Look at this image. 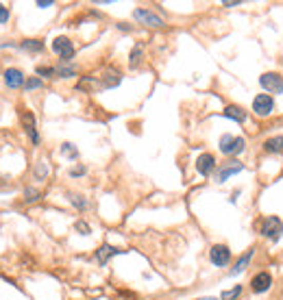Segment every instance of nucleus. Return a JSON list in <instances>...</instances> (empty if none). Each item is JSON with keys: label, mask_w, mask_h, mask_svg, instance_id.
<instances>
[{"label": "nucleus", "mask_w": 283, "mask_h": 300, "mask_svg": "<svg viewBox=\"0 0 283 300\" xmlns=\"http://www.w3.org/2000/svg\"><path fill=\"white\" fill-rule=\"evenodd\" d=\"M246 150V139L244 137H233V135H222L220 137V152L227 157L233 154H242Z\"/></svg>", "instance_id": "1"}, {"label": "nucleus", "mask_w": 283, "mask_h": 300, "mask_svg": "<svg viewBox=\"0 0 283 300\" xmlns=\"http://www.w3.org/2000/svg\"><path fill=\"white\" fill-rule=\"evenodd\" d=\"M261 235L270 242H279L283 237V222L279 220L277 215H270L261 222Z\"/></svg>", "instance_id": "2"}, {"label": "nucleus", "mask_w": 283, "mask_h": 300, "mask_svg": "<svg viewBox=\"0 0 283 300\" xmlns=\"http://www.w3.org/2000/svg\"><path fill=\"white\" fill-rule=\"evenodd\" d=\"M259 85L266 89V94L270 96H277V94H283V76L277 74V72H266V74L259 76Z\"/></svg>", "instance_id": "3"}, {"label": "nucleus", "mask_w": 283, "mask_h": 300, "mask_svg": "<svg viewBox=\"0 0 283 300\" xmlns=\"http://www.w3.org/2000/svg\"><path fill=\"white\" fill-rule=\"evenodd\" d=\"M242 170H244V163L242 161L231 159V161L220 163V168L216 170V183H227V181H229L233 174H240Z\"/></svg>", "instance_id": "4"}, {"label": "nucleus", "mask_w": 283, "mask_h": 300, "mask_svg": "<svg viewBox=\"0 0 283 300\" xmlns=\"http://www.w3.org/2000/svg\"><path fill=\"white\" fill-rule=\"evenodd\" d=\"M253 111L255 115L259 117H268L272 111H275V98L268 96V94H259L253 98Z\"/></svg>", "instance_id": "5"}, {"label": "nucleus", "mask_w": 283, "mask_h": 300, "mask_svg": "<svg viewBox=\"0 0 283 300\" xmlns=\"http://www.w3.org/2000/svg\"><path fill=\"white\" fill-rule=\"evenodd\" d=\"M209 261H212L216 268L229 266V261H231L229 246H224V244H216V246H212V250H209Z\"/></svg>", "instance_id": "6"}, {"label": "nucleus", "mask_w": 283, "mask_h": 300, "mask_svg": "<svg viewBox=\"0 0 283 300\" xmlns=\"http://www.w3.org/2000/svg\"><path fill=\"white\" fill-rule=\"evenodd\" d=\"M133 17L138 20L140 24H146V26H155V29H159V26H163V20L157 15V13H153L150 9H144V7H140V9H135L133 11Z\"/></svg>", "instance_id": "7"}, {"label": "nucleus", "mask_w": 283, "mask_h": 300, "mask_svg": "<svg viewBox=\"0 0 283 300\" xmlns=\"http://www.w3.org/2000/svg\"><path fill=\"white\" fill-rule=\"evenodd\" d=\"M52 50L59 54L61 61H70L74 57V46H72V42L68 37H57L52 42Z\"/></svg>", "instance_id": "8"}, {"label": "nucleus", "mask_w": 283, "mask_h": 300, "mask_svg": "<svg viewBox=\"0 0 283 300\" xmlns=\"http://www.w3.org/2000/svg\"><path fill=\"white\" fill-rule=\"evenodd\" d=\"M270 287H272V276L268 272H259V274H255L251 278V289L255 294H266Z\"/></svg>", "instance_id": "9"}, {"label": "nucleus", "mask_w": 283, "mask_h": 300, "mask_svg": "<svg viewBox=\"0 0 283 300\" xmlns=\"http://www.w3.org/2000/svg\"><path fill=\"white\" fill-rule=\"evenodd\" d=\"M196 170H198V174H203V176H209L212 172L216 170V159H214V154H209V152H203L200 157L196 159Z\"/></svg>", "instance_id": "10"}, {"label": "nucleus", "mask_w": 283, "mask_h": 300, "mask_svg": "<svg viewBox=\"0 0 283 300\" xmlns=\"http://www.w3.org/2000/svg\"><path fill=\"white\" fill-rule=\"evenodd\" d=\"M120 81H122L120 70L109 68V70H105L103 78H100V87H103V89H111V87H118V85H120Z\"/></svg>", "instance_id": "11"}, {"label": "nucleus", "mask_w": 283, "mask_h": 300, "mask_svg": "<svg viewBox=\"0 0 283 300\" xmlns=\"http://www.w3.org/2000/svg\"><path fill=\"white\" fill-rule=\"evenodd\" d=\"M5 83H7V87L17 89V87H22L26 83V78H24V74L17 68H9L5 72Z\"/></svg>", "instance_id": "12"}, {"label": "nucleus", "mask_w": 283, "mask_h": 300, "mask_svg": "<svg viewBox=\"0 0 283 300\" xmlns=\"http://www.w3.org/2000/svg\"><path fill=\"white\" fill-rule=\"evenodd\" d=\"M22 124H24V129L26 133H29V137L33 144H40V135H37V129H35V117L31 111H22Z\"/></svg>", "instance_id": "13"}, {"label": "nucleus", "mask_w": 283, "mask_h": 300, "mask_svg": "<svg viewBox=\"0 0 283 300\" xmlns=\"http://www.w3.org/2000/svg\"><path fill=\"white\" fill-rule=\"evenodd\" d=\"M253 254H255V248H249V250H246V252L242 254V257L235 261V266L231 268V272H229V274H231V276L242 274V272H244L246 268H249V263H251V259H253Z\"/></svg>", "instance_id": "14"}, {"label": "nucleus", "mask_w": 283, "mask_h": 300, "mask_svg": "<svg viewBox=\"0 0 283 300\" xmlns=\"http://www.w3.org/2000/svg\"><path fill=\"white\" fill-rule=\"evenodd\" d=\"M118 252H122V250H118V248H114L111 244H103L98 250H96V261L100 263V266H105V263L114 257V254H118Z\"/></svg>", "instance_id": "15"}, {"label": "nucleus", "mask_w": 283, "mask_h": 300, "mask_svg": "<svg viewBox=\"0 0 283 300\" xmlns=\"http://www.w3.org/2000/svg\"><path fill=\"white\" fill-rule=\"evenodd\" d=\"M222 115L229 117V120H233V122H240V124L246 122V111H244L240 105H229V107H227L224 111H222Z\"/></svg>", "instance_id": "16"}, {"label": "nucleus", "mask_w": 283, "mask_h": 300, "mask_svg": "<svg viewBox=\"0 0 283 300\" xmlns=\"http://www.w3.org/2000/svg\"><path fill=\"white\" fill-rule=\"evenodd\" d=\"M263 150L270 152V154H279L283 152V135H277V137H270L263 142Z\"/></svg>", "instance_id": "17"}, {"label": "nucleus", "mask_w": 283, "mask_h": 300, "mask_svg": "<svg viewBox=\"0 0 283 300\" xmlns=\"http://www.w3.org/2000/svg\"><path fill=\"white\" fill-rule=\"evenodd\" d=\"M20 48L29 50V52H42L44 50V42H40V39H24V42H20Z\"/></svg>", "instance_id": "18"}, {"label": "nucleus", "mask_w": 283, "mask_h": 300, "mask_svg": "<svg viewBox=\"0 0 283 300\" xmlns=\"http://www.w3.org/2000/svg\"><path fill=\"white\" fill-rule=\"evenodd\" d=\"M61 154H63V157H68V159H72V161H77V157H79V150H77L74 144L66 142V144H63V146H61Z\"/></svg>", "instance_id": "19"}, {"label": "nucleus", "mask_w": 283, "mask_h": 300, "mask_svg": "<svg viewBox=\"0 0 283 300\" xmlns=\"http://www.w3.org/2000/svg\"><path fill=\"white\" fill-rule=\"evenodd\" d=\"M33 176L37 178V181H44V178H46V176H48V163H46V161H40L37 166H35Z\"/></svg>", "instance_id": "20"}, {"label": "nucleus", "mask_w": 283, "mask_h": 300, "mask_svg": "<svg viewBox=\"0 0 283 300\" xmlns=\"http://www.w3.org/2000/svg\"><path fill=\"white\" fill-rule=\"evenodd\" d=\"M142 52H144V44L138 42L133 46V50H131V66H138V63L142 61Z\"/></svg>", "instance_id": "21"}, {"label": "nucleus", "mask_w": 283, "mask_h": 300, "mask_svg": "<svg viewBox=\"0 0 283 300\" xmlns=\"http://www.w3.org/2000/svg\"><path fill=\"white\" fill-rule=\"evenodd\" d=\"M40 76H46V78H57V68H50V66H37L35 68Z\"/></svg>", "instance_id": "22"}, {"label": "nucleus", "mask_w": 283, "mask_h": 300, "mask_svg": "<svg viewBox=\"0 0 283 300\" xmlns=\"http://www.w3.org/2000/svg\"><path fill=\"white\" fill-rule=\"evenodd\" d=\"M77 76V70L72 66H59L57 68V78H72Z\"/></svg>", "instance_id": "23"}, {"label": "nucleus", "mask_w": 283, "mask_h": 300, "mask_svg": "<svg viewBox=\"0 0 283 300\" xmlns=\"http://www.w3.org/2000/svg\"><path fill=\"white\" fill-rule=\"evenodd\" d=\"M240 296H242V285H235L233 289H227V292H222L220 300H237Z\"/></svg>", "instance_id": "24"}, {"label": "nucleus", "mask_w": 283, "mask_h": 300, "mask_svg": "<svg viewBox=\"0 0 283 300\" xmlns=\"http://www.w3.org/2000/svg\"><path fill=\"white\" fill-rule=\"evenodd\" d=\"M68 198H70V203H72V205H74V207L79 209V211H85V209H87V200H85L83 196H74V194H68Z\"/></svg>", "instance_id": "25"}, {"label": "nucleus", "mask_w": 283, "mask_h": 300, "mask_svg": "<svg viewBox=\"0 0 283 300\" xmlns=\"http://www.w3.org/2000/svg\"><path fill=\"white\" fill-rule=\"evenodd\" d=\"M42 194L37 192V189H33V187H26L24 189V203H35V200H37Z\"/></svg>", "instance_id": "26"}, {"label": "nucleus", "mask_w": 283, "mask_h": 300, "mask_svg": "<svg viewBox=\"0 0 283 300\" xmlns=\"http://www.w3.org/2000/svg\"><path fill=\"white\" fill-rule=\"evenodd\" d=\"M42 87V78H29V81H26V83H24V89H26V92H33V89H40Z\"/></svg>", "instance_id": "27"}, {"label": "nucleus", "mask_w": 283, "mask_h": 300, "mask_svg": "<svg viewBox=\"0 0 283 300\" xmlns=\"http://www.w3.org/2000/svg\"><path fill=\"white\" fill-rule=\"evenodd\" d=\"M74 229H77L81 235H89V233H92V229H89V224H87L85 220H79V222L74 224Z\"/></svg>", "instance_id": "28"}, {"label": "nucleus", "mask_w": 283, "mask_h": 300, "mask_svg": "<svg viewBox=\"0 0 283 300\" xmlns=\"http://www.w3.org/2000/svg\"><path fill=\"white\" fill-rule=\"evenodd\" d=\"M9 17H11V13H9V9L5 5H0V24H7Z\"/></svg>", "instance_id": "29"}, {"label": "nucleus", "mask_w": 283, "mask_h": 300, "mask_svg": "<svg viewBox=\"0 0 283 300\" xmlns=\"http://www.w3.org/2000/svg\"><path fill=\"white\" fill-rule=\"evenodd\" d=\"M85 172H87V168H85V166H74V168L70 170V176H83Z\"/></svg>", "instance_id": "30"}, {"label": "nucleus", "mask_w": 283, "mask_h": 300, "mask_svg": "<svg viewBox=\"0 0 283 300\" xmlns=\"http://www.w3.org/2000/svg\"><path fill=\"white\" fill-rule=\"evenodd\" d=\"M54 3H52V0H37V7L40 9H48V7H52Z\"/></svg>", "instance_id": "31"}, {"label": "nucleus", "mask_w": 283, "mask_h": 300, "mask_svg": "<svg viewBox=\"0 0 283 300\" xmlns=\"http://www.w3.org/2000/svg\"><path fill=\"white\" fill-rule=\"evenodd\" d=\"M118 29H120V31H131V26L124 24V22H120V24H118Z\"/></svg>", "instance_id": "32"}, {"label": "nucleus", "mask_w": 283, "mask_h": 300, "mask_svg": "<svg viewBox=\"0 0 283 300\" xmlns=\"http://www.w3.org/2000/svg\"><path fill=\"white\" fill-rule=\"evenodd\" d=\"M237 196H240V189H237V192H233V194H231V203H235V200H237Z\"/></svg>", "instance_id": "33"}, {"label": "nucleus", "mask_w": 283, "mask_h": 300, "mask_svg": "<svg viewBox=\"0 0 283 300\" xmlns=\"http://www.w3.org/2000/svg\"><path fill=\"white\" fill-rule=\"evenodd\" d=\"M222 5H224V7H229V9H231V7H237V5H240V3H222Z\"/></svg>", "instance_id": "34"}, {"label": "nucleus", "mask_w": 283, "mask_h": 300, "mask_svg": "<svg viewBox=\"0 0 283 300\" xmlns=\"http://www.w3.org/2000/svg\"><path fill=\"white\" fill-rule=\"evenodd\" d=\"M196 300H218V298H196Z\"/></svg>", "instance_id": "35"}]
</instances>
